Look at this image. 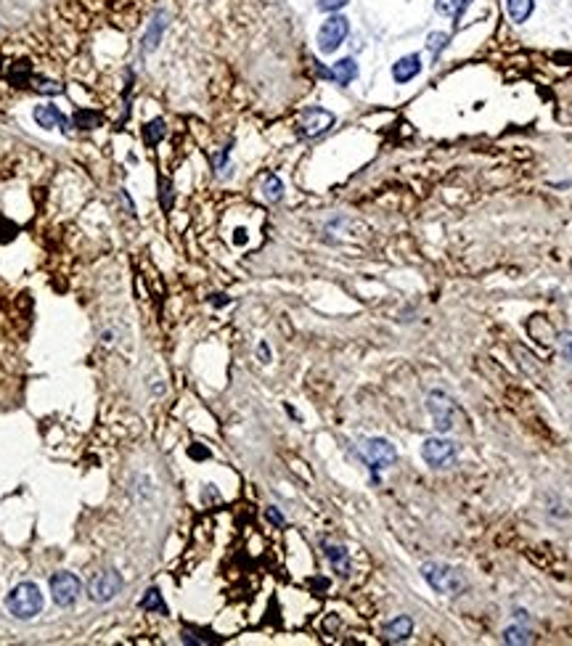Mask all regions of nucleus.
I'll list each match as a JSON object with an SVG mask.
<instances>
[{
    "instance_id": "nucleus-10",
    "label": "nucleus",
    "mask_w": 572,
    "mask_h": 646,
    "mask_svg": "<svg viewBox=\"0 0 572 646\" xmlns=\"http://www.w3.org/2000/svg\"><path fill=\"white\" fill-rule=\"evenodd\" d=\"M411 633H413V620L408 615H400V617H395V620H390V622H384L382 638H384L387 644H403V641L411 638Z\"/></svg>"
},
{
    "instance_id": "nucleus-26",
    "label": "nucleus",
    "mask_w": 572,
    "mask_h": 646,
    "mask_svg": "<svg viewBox=\"0 0 572 646\" xmlns=\"http://www.w3.org/2000/svg\"><path fill=\"white\" fill-rule=\"evenodd\" d=\"M8 77H11V82H16V85H24V82L30 80V64H24V61H21L19 66L11 69V75Z\"/></svg>"
},
{
    "instance_id": "nucleus-21",
    "label": "nucleus",
    "mask_w": 572,
    "mask_h": 646,
    "mask_svg": "<svg viewBox=\"0 0 572 646\" xmlns=\"http://www.w3.org/2000/svg\"><path fill=\"white\" fill-rule=\"evenodd\" d=\"M501 641H503V644H530V641H533V633H530L527 625H509V628H503V633H501Z\"/></svg>"
},
{
    "instance_id": "nucleus-8",
    "label": "nucleus",
    "mask_w": 572,
    "mask_h": 646,
    "mask_svg": "<svg viewBox=\"0 0 572 646\" xmlns=\"http://www.w3.org/2000/svg\"><path fill=\"white\" fill-rule=\"evenodd\" d=\"M334 125V114L321 109V106H307L300 114V122H297V130H300L305 138H316L321 133H326Z\"/></svg>"
},
{
    "instance_id": "nucleus-9",
    "label": "nucleus",
    "mask_w": 572,
    "mask_h": 646,
    "mask_svg": "<svg viewBox=\"0 0 572 646\" xmlns=\"http://www.w3.org/2000/svg\"><path fill=\"white\" fill-rule=\"evenodd\" d=\"M120 591H122V575L114 570H106L91 583V599L98 601V604H106V601L114 599Z\"/></svg>"
},
{
    "instance_id": "nucleus-4",
    "label": "nucleus",
    "mask_w": 572,
    "mask_h": 646,
    "mask_svg": "<svg viewBox=\"0 0 572 646\" xmlns=\"http://www.w3.org/2000/svg\"><path fill=\"white\" fill-rule=\"evenodd\" d=\"M361 456H363V461L368 464V469L374 472V480L379 477L382 469H390V466L397 461L395 445H392L390 440H384V437H371V440H366Z\"/></svg>"
},
{
    "instance_id": "nucleus-23",
    "label": "nucleus",
    "mask_w": 572,
    "mask_h": 646,
    "mask_svg": "<svg viewBox=\"0 0 572 646\" xmlns=\"http://www.w3.org/2000/svg\"><path fill=\"white\" fill-rule=\"evenodd\" d=\"M448 43H451L448 32H432V35H427V51L432 53V59H440L443 48H448Z\"/></svg>"
},
{
    "instance_id": "nucleus-22",
    "label": "nucleus",
    "mask_w": 572,
    "mask_h": 646,
    "mask_svg": "<svg viewBox=\"0 0 572 646\" xmlns=\"http://www.w3.org/2000/svg\"><path fill=\"white\" fill-rule=\"evenodd\" d=\"M469 6V0H435V8L437 14L443 16H451V19H458L461 11Z\"/></svg>"
},
{
    "instance_id": "nucleus-31",
    "label": "nucleus",
    "mask_w": 572,
    "mask_h": 646,
    "mask_svg": "<svg viewBox=\"0 0 572 646\" xmlns=\"http://www.w3.org/2000/svg\"><path fill=\"white\" fill-rule=\"evenodd\" d=\"M191 456H194V458H207L210 453H207V451H202V448H191Z\"/></svg>"
},
{
    "instance_id": "nucleus-18",
    "label": "nucleus",
    "mask_w": 572,
    "mask_h": 646,
    "mask_svg": "<svg viewBox=\"0 0 572 646\" xmlns=\"http://www.w3.org/2000/svg\"><path fill=\"white\" fill-rule=\"evenodd\" d=\"M141 136H143V143H146V146H157V143H159V141L167 136L165 120H162V117H157V120H151L149 125H143Z\"/></svg>"
},
{
    "instance_id": "nucleus-29",
    "label": "nucleus",
    "mask_w": 572,
    "mask_h": 646,
    "mask_svg": "<svg viewBox=\"0 0 572 646\" xmlns=\"http://www.w3.org/2000/svg\"><path fill=\"white\" fill-rule=\"evenodd\" d=\"M268 519H271L276 527H284V517H281V511H276V506L268 509Z\"/></svg>"
},
{
    "instance_id": "nucleus-6",
    "label": "nucleus",
    "mask_w": 572,
    "mask_h": 646,
    "mask_svg": "<svg viewBox=\"0 0 572 646\" xmlns=\"http://www.w3.org/2000/svg\"><path fill=\"white\" fill-rule=\"evenodd\" d=\"M427 411L435 421V427L440 432H451L453 421H456V403L448 392L432 390L427 395Z\"/></svg>"
},
{
    "instance_id": "nucleus-30",
    "label": "nucleus",
    "mask_w": 572,
    "mask_h": 646,
    "mask_svg": "<svg viewBox=\"0 0 572 646\" xmlns=\"http://www.w3.org/2000/svg\"><path fill=\"white\" fill-rule=\"evenodd\" d=\"M514 617H517V622H527V620H530L525 609H514Z\"/></svg>"
},
{
    "instance_id": "nucleus-7",
    "label": "nucleus",
    "mask_w": 572,
    "mask_h": 646,
    "mask_svg": "<svg viewBox=\"0 0 572 646\" xmlns=\"http://www.w3.org/2000/svg\"><path fill=\"white\" fill-rule=\"evenodd\" d=\"M82 593V586L72 572H56L51 577V596L59 607H72Z\"/></svg>"
},
{
    "instance_id": "nucleus-17",
    "label": "nucleus",
    "mask_w": 572,
    "mask_h": 646,
    "mask_svg": "<svg viewBox=\"0 0 572 646\" xmlns=\"http://www.w3.org/2000/svg\"><path fill=\"white\" fill-rule=\"evenodd\" d=\"M72 120H75L77 130H96V127H101L104 114H101V111H96V109H77Z\"/></svg>"
},
{
    "instance_id": "nucleus-19",
    "label": "nucleus",
    "mask_w": 572,
    "mask_h": 646,
    "mask_svg": "<svg viewBox=\"0 0 572 646\" xmlns=\"http://www.w3.org/2000/svg\"><path fill=\"white\" fill-rule=\"evenodd\" d=\"M262 199L271 201V204L284 199V183H281L278 175H265L262 178Z\"/></svg>"
},
{
    "instance_id": "nucleus-13",
    "label": "nucleus",
    "mask_w": 572,
    "mask_h": 646,
    "mask_svg": "<svg viewBox=\"0 0 572 646\" xmlns=\"http://www.w3.org/2000/svg\"><path fill=\"white\" fill-rule=\"evenodd\" d=\"M355 77H358V64H355V59H350V56H347V59H339L332 69H329V80H334V82L342 85V88H347Z\"/></svg>"
},
{
    "instance_id": "nucleus-25",
    "label": "nucleus",
    "mask_w": 572,
    "mask_h": 646,
    "mask_svg": "<svg viewBox=\"0 0 572 646\" xmlns=\"http://www.w3.org/2000/svg\"><path fill=\"white\" fill-rule=\"evenodd\" d=\"M350 0H316L318 11H326V14H337V11H342Z\"/></svg>"
},
{
    "instance_id": "nucleus-28",
    "label": "nucleus",
    "mask_w": 572,
    "mask_h": 646,
    "mask_svg": "<svg viewBox=\"0 0 572 646\" xmlns=\"http://www.w3.org/2000/svg\"><path fill=\"white\" fill-rule=\"evenodd\" d=\"M40 93H61V85L59 82H48V80H37V85H35Z\"/></svg>"
},
{
    "instance_id": "nucleus-2",
    "label": "nucleus",
    "mask_w": 572,
    "mask_h": 646,
    "mask_svg": "<svg viewBox=\"0 0 572 646\" xmlns=\"http://www.w3.org/2000/svg\"><path fill=\"white\" fill-rule=\"evenodd\" d=\"M6 607L19 620H32L35 615H40V609H43V593H40V588L35 586V583H19L8 593Z\"/></svg>"
},
{
    "instance_id": "nucleus-15",
    "label": "nucleus",
    "mask_w": 572,
    "mask_h": 646,
    "mask_svg": "<svg viewBox=\"0 0 572 646\" xmlns=\"http://www.w3.org/2000/svg\"><path fill=\"white\" fill-rule=\"evenodd\" d=\"M323 554L329 559V564L334 567L337 575H350V554L345 546H334V543H323Z\"/></svg>"
},
{
    "instance_id": "nucleus-16",
    "label": "nucleus",
    "mask_w": 572,
    "mask_h": 646,
    "mask_svg": "<svg viewBox=\"0 0 572 646\" xmlns=\"http://www.w3.org/2000/svg\"><path fill=\"white\" fill-rule=\"evenodd\" d=\"M535 11V0H506V14L514 24H525Z\"/></svg>"
},
{
    "instance_id": "nucleus-32",
    "label": "nucleus",
    "mask_w": 572,
    "mask_h": 646,
    "mask_svg": "<svg viewBox=\"0 0 572 646\" xmlns=\"http://www.w3.org/2000/svg\"><path fill=\"white\" fill-rule=\"evenodd\" d=\"M260 355L265 358V363L271 361V352H268V345H260Z\"/></svg>"
},
{
    "instance_id": "nucleus-27",
    "label": "nucleus",
    "mask_w": 572,
    "mask_h": 646,
    "mask_svg": "<svg viewBox=\"0 0 572 646\" xmlns=\"http://www.w3.org/2000/svg\"><path fill=\"white\" fill-rule=\"evenodd\" d=\"M559 347H562V355L572 363V331H562L559 334Z\"/></svg>"
},
{
    "instance_id": "nucleus-3",
    "label": "nucleus",
    "mask_w": 572,
    "mask_h": 646,
    "mask_svg": "<svg viewBox=\"0 0 572 646\" xmlns=\"http://www.w3.org/2000/svg\"><path fill=\"white\" fill-rule=\"evenodd\" d=\"M422 458L432 469H451L458 461V445L448 437H427L422 442Z\"/></svg>"
},
{
    "instance_id": "nucleus-20",
    "label": "nucleus",
    "mask_w": 572,
    "mask_h": 646,
    "mask_svg": "<svg viewBox=\"0 0 572 646\" xmlns=\"http://www.w3.org/2000/svg\"><path fill=\"white\" fill-rule=\"evenodd\" d=\"M141 609H146V612H157V615H167V604H165V599H162V593H159V588H149V591L143 593V599H141Z\"/></svg>"
},
{
    "instance_id": "nucleus-24",
    "label": "nucleus",
    "mask_w": 572,
    "mask_h": 646,
    "mask_svg": "<svg viewBox=\"0 0 572 646\" xmlns=\"http://www.w3.org/2000/svg\"><path fill=\"white\" fill-rule=\"evenodd\" d=\"M159 204H162L165 212L172 210V186H170V181L159 183Z\"/></svg>"
},
{
    "instance_id": "nucleus-1",
    "label": "nucleus",
    "mask_w": 572,
    "mask_h": 646,
    "mask_svg": "<svg viewBox=\"0 0 572 646\" xmlns=\"http://www.w3.org/2000/svg\"><path fill=\"white\" fill-rule=\"evenodd\" d=\"M422 577L440 596H458L467 588V580H464L461 570L453 567V564H445V562H427V564H422Z\"/></svg>"
},
{
    "instance_id": "nucleus-14",
    "label": "nucleus",
    "mask_w": 572,
    "mask_h": 646,
    "mask_svg": "<svg viewBox=\"0 0 572 646\" xmlns=\"http://www.w3.org/2000/svg\"><path fill=\"white\" fill-rule=\"evenodd\" d=\"M35 122H37L40 127H46V130H53V127H64V130H66V117L61 114L56 106H51V104H43L35 109Z\"/></svg>"
},
{
    "instance_id": "nucleus-5",
    "label": "nucleus",
    "mask_w": 572,
    "mask_h": 646,
    "mask_svg": "<svg viewBox=\"0 0 572 646\" xmlns=\"http://www.w3.org/2000/svg\"><path fill=\"white\" fill-rule=\"evenodd\" d=\"M347 35H350V19L342 14H332L321 24V30L316 35L318 51L321 53H334L347 40Z\"/></svg>"
},
{
    "instance_id": "nucleus-11",
    "label": "nucleus",
    "mask_w": 572,
    "mask_h": 646,
    "mask_svg": "<svg viewBox=\"0 0 572 646\" xmlns=\"http://www.w3.org/2000/svg\"><path fill=\"white\" fill-rule=\"evenodd\" d=\"M422 56L419 53H408V56H403V59H397L395 64H392V77H395V82H411L413 77L422 75Z\"/></svg>"
},
{
    "instance_id": "nucleus-12",
    "label": "nucleus",
    "mask_w": 572,
    "mask_h": 646,
    "mask_svg": "<svg viewBox=\"0 0 572 646\" xmlns=\"http://www.w3.org/2000/svg\"><path fill=\"white\" fill-rule=\"evenodd\" d=\"M165 30H167V14H165V11H157V14H154V19H151V24L146 27V32H143L141 51H143V53L157 51V48H159V43H162V35H165Z\"/></svg>"
}]
</instances>
